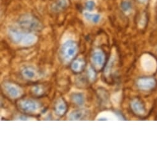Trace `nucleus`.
Instances as JSON below:
<instances>
[{
    "instance_id": "nucleus-4",
    "label": "nucleus",
    "mask_w": 157,
    "mask_h": 157,
    "mask_svg": "<svg viewBox=\"0 0 157 157\" xmlns=\"http://www.w3.org/2000/svg\"><path fill=\"white\" fill-rule=\"evenodd\" d=\"M11 35L14 41L21 44L22 46H31L36 41L35 37L33 35H22L16 31L13 32Z\"/></svg>"
},
{
    "instance_id": "nucleus-1",
    "label": "nucleus",
    "mask_w": 157,
    "mask_h": 157,
    "mask_svg": "<svg viewBox=\"0 0 157 157\" xmlns=\"http://www.w3.org/2000/svg\"><path fill=\"white\" fill-rule=\"evenodd\" d=\"M78 51L76 44L73 41H68L65 43L60 49V57L62 59L68 62L76 56Z\"/></svg>"
},
{
    "instance_id": "nucleus-3",
    "label": "nucleus",
    "mask_w": 157,
    "mask_h": 157,
    "mask_svg": "<svg viewBox=\"0 0 157 157\" xmlns=\"http://www.w3.org/2000/svg\"><path fill=\"white\" fill-rule=\"evenodd\" d=\"M19 108L26 113H33L38 112L40 109V105L35 101L26 99L21 101L19 102Z\"/></svg>"
},
{
    "instance_id": "nucleus-11",
    "label": "nucleus",
    "mask_w": 157,
    "mask_h": 157,
    "mask_svg": "<svg viewBox=\"0 0 157 157\" xmlns=\"http://www.w3.org/2000/svg\"><path fill=\"white\" fill-rule=\"evenodd\" d=\"M67 104L65 101L60 98L57 100L55 105V112L58 116H63L67 112Z\"/></svg>"
},
{
    "instance_id": "nucleus-10",
    "label": "nucleus",
    "mask_w": 157,
    "mask_h": 157,
    "mask_svg": "<svg viewBox=\"0 0 157 157\" xmlns=\"http://www.w3.org/2000/svg\"><path fill=\"white\" fill-rule=\"evenodd\" d=\"M22 75L25 79L28 80H33L38 77V74L32 67H27L22 69Z\"/></svg>"
},
{
    "instance_id": "nucleus-15",
    "label": "nucleus",
    "mask_w": 157,
    "mask_h": 157,
    "mask_svg": "<svg viewBox=\"0 0 157 157\" xmlns=\"http://www.w3.org/2000/svg\"><path fill=\"white\" fill-rule=\"evenodd\" d=\"M115 60V56H112V57L110 59V60L109 61V63H108V64L107 65V67H106V68L105 70V73L106 75H109L110 73V71L112 70V67L113 66Z\"/></svg>"
},
{
    "instance_id": "nucleus-2",
    "label": "nucleus",
    "mask_w": 157,
    "mask_h": 157,
    "mask_svg": "<svg viewBox=\"0 0 157 157\" xmlns=\"http://www.w3.org/2000/svg\"><path fill=\"white\" fill-rule=\"evenodd\" d=\"M142 68L147 72H154L157 68V62L152 56L146 54L142 55L140 59Z\"/></svg>"
},
{
    "instance_id": "nucleus-9",
    "label": "nucleus",
    "mask_w": 157,
    "mask_h": 157,
    "mask_svg": "<svg viewBox=\"0 0 157 157\" xmlns=\"http://www.w3.org/2000/svg\"><path fill=\"white\" fill-rule=\"evenodd\" d=\"M121 115L111 112H104L101 113L96 120H123Z\"/></svg>"
},
{
    "instance_id": "nucleus-7",
    "label": "nucleus",
    "mask_w": 157,
    "mask_h": 157,
    "mask_svg": "<svg viewBox=\"0 0 157 157\" xmlns=\"http://www.w3.org/2000/svg\"><path fill=\"white\" fill-rule=\"evenodd\" d=\"M4 89L7 94L13 99H17L21 96L22 91L17 85L10 83H5Z\"/></svg>"
},
{
    "instance_id": "nucleus-16",
    "label": "nucleus",
    "mask_w": 157,
    "mask_h": 157,
    "mask_svg": "<svg viewBox=\"0 0 157 157\" xmlns=\"http://www.w3.org/2000/svg\"><path fill=\"white\" fill-rule=\"evenodd\" d=\"M88 77H89V79L91 81H94L95 80L96 76V73H95L94 70L91 67L89 68V69L88 70Z\"/></svg>"
},
{
    "instance_id": "nucleus-13",
    "label": "nucleus",
    "mask_w": 157,
    "mask_h": 157,
    "mask_svg": "<svg viewBox=\"0 0 157 157\" xmlns=\"http://www.w3.org/2000/svg\"><path fill=\"white\" fill-rule=\"evenodd\" d=\"M86 112L83 110H77L71 112L69 115V119L70 120H80L85 117Z\"/></svg>"
},
{
    "instance_id": "nucleus-8",
    "label": "nucleus",
    "mask_w": 157,
    "mask_h": 157,
    "mask_svg": "<svg viewBox=\"0 0 157 157\" xmlns=\"http://www.w3.org/2000/svg\"><path fill=\"white\" fill-rule=\"evenodd\" d=\"M132 110L137 115H144L145 113V109L144 104L137 99H133L131 102Z\"/></svg>"
},
{
    "instance_id": "nucleus-12",
    "label": "nucleus",
    "mask_w": 157,
    "mask_h": 157,
    "mask_svg": "<svg viewBox=\"0 0 157 157\" xmlns=\"http://www.w3.org/2000/svg\"><path fill=\"white\" fill-rule=\"evenodd\" d=\"M85 65V62L84 60L82 58H78L76 60H75L71 66L72 70L76 73L81 72L84 68Z\"/></svg>"
},
{
    "instance_id": "nucleus-5",
    "label": "nucleus",
    "mask_w": 157,
    "mask_h": 157,
    "mask_svg": "<svg viewBox=\"0 0 157 157\" xmlns=\"http://www.w3.org/2000/svg\"><path fill=\"white\" fill-rule=\"evenodd\" d=\"M91 61L96 70H101L104 66L105 61V56L104 52L100 49L94 51L92 54Z\"/></svg>"
},
{
    "instance_id": "nucleus-14",
    "label": "nucleus",
    "mask_w": 157,
    "mask_h": 157,
    "mask_svg": "<svg viewBox=\"0 0 157 157\" xmlns=\"http://www.w3.org/2000/svg\"><path fill=\"white\" fill-rule=\"evenodd\" d=\"M71 100L73 102L76 104L78 106H82L85 101V96L83 94L81 93H73L71 95Z\"/></svg>"
},
{
    "instance_id": "nucleus-6",
    "label": "nucleus",
    "mask_w": 157,
    "mask_h": 157,
    "mask_svg": "<svg viewBox=\"0 0 157 157\" xmlns=\"http://www.w3.org/2000/svg\"><path fill=\"white\" fill-rule=\"evenodd\" d=\"M137 86L140 90L149 91L155 87L156 81L152 78H141L137 80Z\"/></svg>"
},
{
    "instance_id": "nucleus-17",
    "label": "nucleus",
    "mask_w": 157,
    "mask_h": 157,
    "mask_svg": "<svg viewBox=\"0 0 157 157\" xmlns=\"http://www.w3.org/2000/svg\"><path fill=\"white\" fill-rule=\"evenodd\" d=\"M33 92L38 96L42 95V94L44 93L43 88L40 86H36L33 88Z\"/></svg>"
}]
</instances>
